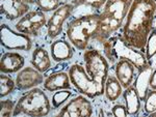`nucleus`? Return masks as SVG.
<instances>
[{
	"label": "nucleus",
	"instance_id": "1",
	"mask_svg": "<svg viewBox=\"0 0 156 117\" xmlns=\"http://www.w3.org/2000/svg\"><path fill=\"white\" fill-rule=\"evenodd\" d=\"M155 11L156 0H133L121 32L128 45L144 53Z\"/></svg>",
	"mask_w": 156,
	"mask_h": 117
},
{
	"label": "nucleus",
	"instance_id": "2",
	"mask_svg": "<svg viewBox=\"0 0 156 117\" xmlns=\"http://www.w3.org/2000/svg\"><path fill=\"white\" fill-rule=\"evenodd\" d=\"M133 0H107L104 9L100 14L99 28L95 36L100 43H104L123 26Z\"/></svg>",
	"mask_w": 156,
	"mask_h": 117
},
{
	"label": "nucleus",
	"instance_id": "3",
	"mask_svg": "<svg viewBox=\"0 0 156 117\" xmlns=\"http://www.w3.org/2000/svg\"><path fill=\"white\" fill-rule=\"evenodd\" d=\"M103 51L105 57L112 63L126 59L131 62L137 71H142L150 65L144 52L128 45L121 33L112 34L109 38H107L103 43Z\"/></svg>",
	"mask_w": 156,
	"mask_h": 117
},
{
	"label": "nucleus",
	"instance_id": "4",
	"mask_svg": "<svg viewBox=\"0 0 156 117\" xmlns=\"http://www.w3.org/2000/svg\"><path fill=\"white\" fill-rule=\"evenodd\" d=\"M100 14L85 15L72 20L67 26V36L77 50L87 48L90 39L96 36L99 28Z\"/></svg>",
	"mask_w": 156,
	"mask_h": 117
},
{
	"label": "nucleus",
	"instance_id": "5",
	"mask_svg": "<svg viewBox=\"0 0 156 117\" xmlns=\"http://www.w3.org/2000/svg\"><path fill=\"white\" fill-rule=\"evenodd\" d=\"M51 111V103L46 93L40 88L29 89L24 93L15 107L14 116L27 115V116H46Z\"/></svg>",
	"mask_w": 156,
	"mask_h": 117
},
{
	"label": "nucleus",
	"instance_id": "6",
	"mask_svg": "<svg viewBox=\"0 0 156 117\" xmlns=\"http://www.w3.org/2000/svg\"><path fill=\"white\" fill-rule=\"evenodd\" d=\"M68 74L73 86L82 95L94 99L104 94V86L99 85L93 79H90L85 69L80 64H73Z\"/></svg>",
	"mask_w": 156,
	"mask_h": 117
},
{
	"label": "nucleus",
	"instance_id": "7",
	"mask_svg": "<svg viewBox=\"0 0 156 117\" xmlns=\"http://www.w3.org/2000/svg\"><path fill=\"white\" fill-rule=\"evenodd\" d=\"M84 69L90 79H93L99 85L104 86L108 77L107 58L104 57L98 50H87L84 52Z\"/></svg>",
	"mask_w": 156,
	"mask_h": 117
},
{
	"label": "nucleus",
	"instance_id": "8",
	"mask_svg": "<svg viewBox=\"0 0 156 117\" xmlns=\"http://www.w3.org/2000/svg\"><path fill=\"white\" fill-rule=\"evenodd\" d=\"M1 45L6 50L29 51L32 47V41L29 35L12 30L6 24H2L0 28Z\"/></svg>",
	"mask_w": 156,
	"mask_h": 117
},
{
	"label": "nucleus",
	"instance_id": "9",
	"mask_svg": "<svg viewBox=\"0 0 156 117\" xmlns=\"http://www.w3.org/2000/svg\"><path fill=\"white\" fill-rule=\"evenodd\" d=\"M47 24V19L44 12L29 11L17 22L16 30L29 36H37L40 30Z\"/></svg>",
	"mask_w": 156,
	"mask_h": 117
},
{
	"label": "nucleus",
	"instance_id": "10",
	"mask_svg": "<svg viewBox=\"0 0 156 117\" xmlns=\"http://www.w3.org/2000/svg\"><path fill=\"white\" fill-rule=\"evenodd\" d=\"M74 8V4L67 3L60 5L56 11L53 12L52 16L50 17V19L46 24L47 35H48L49 38H55L62 33V29H64V23L71 16Z\"/></svg>",
	"mask_w": 156,
	"mask_h": 117
},
{
	"label": "nucleus",
	"instance_id": "11",
	"mask_svg": "<svg viewBox=\"0 0 156 117\" xmlns=\"http://www.w3.org/2000/svg\"><path fill=\"white\" fill-rule=\"evenodd\" d=\"M92 103L87 98L78 95L60 109L57 115L64 117H89L93 115Z\"/></svg>",
	"mask_w": 156,
	"mask_h": 117
},
{
	"label": "nucleus",
	"instance_id": "12",
	"mask_svg": "<svg viewBox=\"0 0 156 117\" xmlns=\"http://www.w3.org/2000/svg\"><path fill=\"white\" fill-rule=\"evenodd\" d=\"M44 82V77L41 72H39L34 68L22 69L17 75L16 85L19 90H29Z\"/></svg>",
	"mask_w": 156,
	"mask_h": 117
},
{
	"label": "nucleus",
	"instance_id": "13",
	"mask_svg": "<svg viewBox=\"0 0 156 117\" xmlns=\"http://www.w3.org/2000/svg\"><path fill=\"white\" fill-rule=\"evenodd\" d=\"M29 9V4L25 3L23 0H0L1 16L9 21L21 19Z\"/></svg>",
	"mask_w": 156,
	"mask_h": 117
},
{
	"label": "nucleus",
	"instance_id": "14",
	"mask_svg": "<svg viewBox=\"0 0 156 117\" xmlns=\"http://www.w3.org/2000/svg\"><path fill=\"white\" fill-rule=\"evenodd\" d=\"M25 64V58L16 52H6L0 60V72L2 74H14L20 72Z\"/></svg>",
	"mask_w": 156,
	"mask_h": 117
},
{
	"label": "nucleus",
	"instance_id": "15",
	"mask_svg": "<svg viewBox=\"0 0 156 117\" xmlns=\"http://www.w3.org/2000/svg\"><path fill=\"white\" fill-rule=\"evenodd\" d=\"M115 77L119 80L123 88H127L133 84L134 81V74H135V66L130 61L123 59L115 62Z\"/></svg>",
	"mask_w": 156,
	"mask_h": 117
},
{
	"label": "nucleus",
	"instance_id": "16",
	"mask_svg": "<svg viewBox=\"0 0 156 117\" xmlns=\"http://www.w3.org/2000/svg\"><path fill=\"white\" fill-rule=\"evenodd\" d=\"M71 84L69 74L65 72H56L52 73L44 80V88L50 92H54L62 89H71Z\"/></svg>",
	"mask_w": 156,
	"mask_h": 117
},
{
	"label": "nucleus",
	"instance_id": "17",
	"mask_svg": "<svg viewBox=\"0 0 156 117\" xmlns=\"http://www.w3.org/2000/svg\"><path fill=\"white\" fill-rule=\"evenodd\" d=\"M50 53L55 62L68 61L74 56V49L66 39H57L50 46Z\"/></svg>",
	"mask_w": 156,
	"mask_h": 117
},
{
	"label": "nucleus",
	"instance_id": "18",
	"mask_svg": "<svg viewBox=\"0 0 156 117\" xmlns=\"http://www.w3.org/2000/svg\"><path fill=\"white\" fill-rule=\"evenodd\" d=\"M30 63L34 69L41 73H46L51 68V59L47 50L42 47H37L32 52V56L30 59Z\"/></svg>",
	"mask_w": 156,
	"mask_h": 117
},
{
	"label": "nucleus",
	"instance_id": "19",
	"mask_svg": "<svg viewBox=\"0 0 156 117\" xmlns=\"http://www.w3.org/2000/svg\"><path fill=\"white\" fill-rule=\"evenodd\" d=\"M123 98L125 101V106L127 108L129 115H137L140 110V99L138 96V93L135 89L134 85H130L129 87L125 88V91L123 92Z\"/></svg>",
	"mask_w": 156,
	"mask_h": 117
},
{
	"label": "nucleus",
	"instance_id": "20",
	"mask_svg": "<svg viewBox=\"0 0 156 117\" xmlns=\"http://www.w3.org/2000/svg\"><path fill=\"white\" fill-rule=\"evenodd\" d=\"M151 73H152L151 65L147 66V68L142 69V71H138V75L134 81V84H133L135 89H136L140 101L143 102L145 101L148 90H149V81H150Z\"/></svg>",
	"mask_w": 156,
	"mask_h": 117
},
{
	"label": "nucleus",
	"instance_id": "21",
	"mask_svg": "<svg viewBox=\"0 0 156 117\" xmlns=\"http://www.w3.org/2000/svg\"><path fill=\"white\" fill-rule=\"evenodd\" d=\"M123 93V87L115 76H108L104 85V95L107 101L114 102L117 101Z\"/></svg>",
	"mask_w": 156,
	"mask_h": 117
},
{
	"label": "nucleus",
	"instance_id": "22",
	"mask_svg": "<svg viewBox=\"0 0 156 117\" xmlns=\"http://www.w3.org/2000/svg\"><path fill=\"white\" fill-rule=\"evenodd\" d=\"M16 87V82L9 76V74L1 73V76H0V96L1 98H4L14 92Z\"/></svg>",
	"mask_w": 156,
	"mask_h": 117
},
{
	"label": "nucleus",
	"instance_id": "23",
	"mask_svg": "<svg viewBox=\"0 0 156 117\" xmlns=\"http://www.w3.org/2000/svg\"><path fill=\"white\" fill-rule=\"evenodd\" d=\"M145 55L146 58L149 61L152 57L156 55V28H153L150 32L149 36H148L145 49Z\"/></svg>",
	"mask_w": 156,
	"mask_h": 117
},
{
	"label": "nucleus",
	"instance_id": "24",
	"mask_svg": "<svg viewBox=\"0 0 156 117\" xmlns=\"http://www.w3.org/2000/svg\"><path fill=\"white\" fill-rule=\"evenodd\" d=\"M72 96V91L70 89H62V90H57L52 96V107L53 108H59L64 105L65 103Z\"/></svg>",
	"mask_w": 156,
	"mask_h": 117
},
{
	"label": "nucleus",
	"instance_id": "25",
	"mask_svg": "<svg viewBox=\"0 0 156 117\" xmlns=\"http://www.w3.org/2000/svg\"><path fill=\"white\" fill-rule=\"evenodd\" d=\"M156 111V90L149 89L144 101V112L145 114L150 115L151 113Z\"/></svg>",
	"mask_w": 156,
	"mask_h": 117
},
{
	"label": "nucleus",
	"instance_id": "26",
	"mask_svg": "<svg viewBox=\"0 0 156 117\" xmlns=\"http://www.w3.org/2000/svg\"><path fill=\"white\" fill-rule=\"evenodd\" d=\"M60 0H36V4L40 11L44 12H54L60 6Z\"/></svg>",
	"mask_w": 156,
	"mask_h": 117
},
{
	"label": "nucleus",
	"instance_id": "27",
	"mask_svg": "<svg viewBox=\"0 0 156 117\" xmlns=\"http://www.w3.org/2000/svg\"><path fill=\"white\" fill-rule=\"evenodd\" d=\"M1 105V112H0V116L1 117H9L14 116V111H15V103L12 99H5V101L0 102Z\"/></svg>",
	"mask_w": 156,
	"mask_h": 117
},
{
	"label": "nucleus",
	"instance_id": "28",
	"mask_svg": "<svg viewBox=\"0 0 156 117\" xmlns=\"http://www.w3.org/2000/svg\"><path fill=\"white\" fill-rule=\"evenodd\" d=\"M107 0H75L74 1V5H85V6H90L93 7L95 9H100L102 6L105 5Z\"/></svg>",
	"mask_w": 156,
	"mask_h": 117
},
{
	"label": "nucleus",
	"instance_id": "29",
	"mask_svg": "<svg viewBox=\"0 0 156 117\" xmlns=\"http://www.w3.org/2000/svg\"><path fill=\"white\" fill-rule=\"evenodd\" d=\"M112 114L115 116H118V117H126V116L129 115V114H128L126 106L121 105V104H118V105H115L114 107H112Z\"/></svg>",
	"mask_w": 156,
	"mask_h": 117
},
{
	"label": "nucleus",
	"instance_id": "30",
	"mask_svg": "<svg viewBox=\"0 0 156 117\" xmlns=\"http://www.w3.org/2000/svg\"><path fill=\"white\" fill-rule=\"evenodd\" d=\"M149 88L150 89H155L156 90V68L153 69L150 76V81H149Z\"/></svg>",
	"mask_w": 156,
	"mask_h": 117
},
{
	"label": "nucleus",
	"instance_id": "31",
	"mask_svg": "<svg viewBox=\"0 0 156 117\" xmlns=\"http://www.w3.org/2000/svg\"><path fill=\"white\" fill-rule=\"evenodd\" d=\"M153 28H156V11H155L154 19H153V23H152V29Z\"/></svg>",
	"mask_w": 156,
	"mask_h": 117
},
{
	"label": "nucleus",
	"instance_id": "32",
	"mask_svg": "<svg viewBox=\"0 0 156 117\" xmlns=\"http://www.w3.org/2000/svg\"><path fill=\"white\" fill-rule=\"evenodd\" d=\"M23 1L25 2V3H27V4H30V3H36V0H23Z\"/></svg>",
	"mask_w": 156,
	"mask_h": 117
},
{
	"label": "nucleus",
	"instance_id": "33",
	"mask_svg": "<svg viewBox=\"0 0 156 117\" xmlns=\"http://www.w3.org/2000/svg\"><path fill=\"white\" fill-rule=\"evenodd\" d=\"M150 115H151V116H153V117H156V111H155V112H153V113H151Z\"/></svg>",
	"mask_w": 156,
	"mask_h": 117
}]
</instances>
